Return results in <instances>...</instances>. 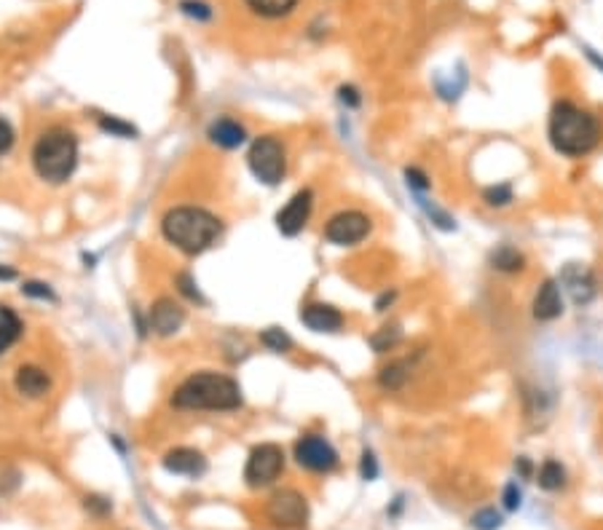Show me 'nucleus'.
Here are the masks:
<instances>
[{"instance_id":"1","label":"nucleus","mask_w":603,"mask_h":530,"mask_svg":"<svg viewBox=\"0 0 603 530\" xmlns=\"http://www.w3.org/2000/svg\"><path fill=\"white\" fill-rule=\"evenodd\" d=\"M548 137L556 153L569 156V158H582L599 147L603 137L601 121L577 107L574 102H556L548 123Z\"/></svg>"},{"instance_id":"2","label":"nucleus","mask_w":603,"mask_h":530,"mask_svg":"<svg viewBox=\"0 0 603 530\" xmlns=\"http://www.w3.org/2000/svg\"><path fill=\"white\" fill-rule=\"evenodd\" d=\"M172 408H177V410H236V408H242V389L228 375L196 373L174 389Z\"/></svg>"},{"instance_id":"3","label":"nucleus","mask_w":603,"mask_h":530,"mask_svg":"<svg viewBox=\"0 0 603 530\" xmlns=\"http://www.w3.org/2000/svg\"><path fill=\"white\" fill-rule=\"evenodd\" d=\"M223 225L220 220L199 206H177L169 209L161 220V233L169 244L183 249L185 255H199L215 244Z\"/></svg>"},{"instance_id":"4","label":"nucleus","mask_w":603,"mask_h":530,"mask_svg":"<svg viewBox=\"0 0 603 530\" xmlns=\"http://www.w3.org/2000/svg\"><path fill=\"white\" fill-rule=\"evenodd\" d=\"M78 164V139L67 129H48L32 147V166L46 182H64Z\"/></svg>"},{"instance_id":"5","label":"nucleus","mask_w":603,"mask_h":530,"mask_svg":"<svg viewBox=\"0 0 603 530\" xmlns=\"http://www.w3.org/2000/svg\"><path fill=\"white\" fill-rule=\"evenodd\" d=\"M247 164L263 185H276L287 172L285 145L276 137H258L247 153Z\"/></svg>"},{"instance_id":"6","label":"nucleus","mask_w":603,"mask_h":530,"mask_svg":"<svg viewBox=\"0 0 603 530\" xmlns=\"http://www.w3.org/2000/svg\"><path fill=\"white\" fill-rule=\"evenodd\" d=\"M285 472V450L274 442H263L252 448L247 467H244V483L250 488H268L279 475Z\"/></svg>"},{"instance_id":"7","label":"nucleus","mask_w":603,"mask_h":530,"mask_svg":"<svg viewBox=\"0 0 603 530\" xmlns=\"http://www.w3.org/2000/svg\"><path fill=\"white\" fill-rule=\"evenodd\" d=\"M370 228H373V223L368 215L349 209V212H338L330 217V223L325 225V239L335 247H354L362 239H368Z\"/></svg>"},{"instance_id":"8","label":"nucleus","mask_w":603,"mask_h":530,"mask_svg":"<svg viewBox=\"0 0 603 530\" xmlns=\"http://www.w3.org/2000/svg\"><path fill=\"white\" fill-rule=\"evenodd\" d=\"M295 461L309 469V472H317V475H327L338 467V453L335 448L325 440V437H317V434H306L295 442Z\"/></svg>"},{"instance_id":"9","label":"nucleus","mask_w":603,"mask_h":530,"mask_svg":"<svg viewBox=\"0 0 603 530\" xmlns=\"http://www.w3.org/2000/svg\"><path fill=\"white\" fill-rule=\"evenodd\" d=\"M268 517L279 528H303L309 520V501L298 491H276L268 499Z\"/></svg>"},{"instance_id":"10","label":"nucleus","mask_w":603,"mask_h":530,"mask_svg":"<svg viewBox=\"0 0 603 530\" xmlns=\"http://www.w3.org/2000/svg\"><path fill=\"white\" fill-rule=\"evenodd\" d=\"M311 209H314V193H311L309 188L298 190V193L285 204V209H279V215H276V228H279V233H282V236H298V233L306 228V223H309V217H311Z\"/></svg>"},{"instance_id":"11","label":"nucleus","mask_w":603,"mask_h":530,"mask_svg":"<svg viewBox=\"0 0 603 530\" xmlns=\"http://www.w3.org/2000/svg\"><path fill=\"white\" fill-rule=\"evenodd\" d=\"M531 314L537 322H556L564 314V295H561V284L556 279L542 282V287L534 295Z\"/></svg>"},{"instance_id":"12","label":"nucleus","mask_w":603,"mask_h":530,"mask_svg":"<svg viewBox=\"0 0 603 530\" xmlns=\"http://www.w3.org/2000/svg\"><path fill=\"white\" fill-rule=\"evenodd\" d=\"M185 322V311L172 298H161L150 306V330L158 335H174Z\"/></svg>"},{"instance_id":"13","label":"nucleus","mask_w":603,"mask_h":530,"mask_svg":"<svg viewBox=\"0 0 603 530\" xmlns=\"http://www.w3.org/2000/svg\"><path fill=\"white\" fill-rule=\"evenodd\" d=\"M164 469L180 477H201L207 472V458L193 448H174L164 456Z\"/></svg>"},{"instance_id":"14","label":"nucleus","mask_w":603,"mask_h":530,"mask_svg":"<svg viewBox=\"0 0 603 530\" xmlns=\"http://www.w3.org/2000/svg\"><path fill=\"white\" fill-rule=\"evenodd\" d=\"M301 322L314 332H338L344 327V314L327 303H309L301 311Z\"/></svg>"},{"instance_id":"15","label":"nucleus","mask_w":603,"mask_h":530,"mask_svg":"<svg viewBox=\"0 0 603 530\" xmlns=\"http://www.w3.org/2000/svg\"><path fill=\"white\" fill-rule=\"evenodd\" d=\"M16 389H19V394H24L30 400H38V397L48 394L51 378L35 365H24V367L16 370Z\"/></svg>"},{"instance_id":"16","label":"nucleus","mask_w":603,"mask_h":530,"mask_svg":"<svg viewBox=\"0 0 603 530\" xmlns=\"http://www.w3.org/2000/svg\"><path fill=\"white\" fill-rule=\"evenodd\" d=\"M209 139H212L215 145L225 147V150H234V147H239V145L247 139V131H244V126L236 123L234 118H220V121H215V123L209 126Z\"/></svg>"},{"instance_id":"17","label":"nucleus","mask_w":603,"mask_h":530,"mask_svg":"<svg viewBox=\"0 0 603 530\" xmlns=\"http://www.w3.org/2000/svg\"><path fill=\"white\" fill-rule=\"evenodd\" d=\"M491 265H494L497 271H502V273H521V271L526 268V257H523L515 247L502 244V247H497V249L491 252Z\"/></svg>"},{"instance_id":"18","label":"nucleus","mask_w":603,"mask_h":530,"mask_svg":"<svg viewBox=\"0 0 603 530\" xmlns=\"http://www.w3.org/2000/svg\"><path fill=\"white\" fill-rule=\"evenodd\" d=\"M21 335V322L19 316L8 308V306H0V354L5 349H11Z\"/></svg>"},{"instance_id":"19","label":"nucleus","mask_w":603,"mask_h":530,"mask_svg":"<svg viewBox=\"0 0 603 530\" xmlns=\"http://www.w3.org/2000/svg\"><path fill=\"white\" fill-rule=\"evenodd\" d=\"M537 483H539L542 491L556 493V491L566 488V469L558 461H545L542 469H539V475H537Z\"/></svg>"},{"instance_id":"20","label":"nucleus","mask_w":603,"mask_h":530,"mask_svg":"<svg viewBox=\"0 0 603 530\" xmlns=\"http://www.w3.org/2000/svg\"><path fill=\"white\" fill-rule=\"evenodd\" d=\"M408 375H411V365H408V362H392V365H386V367L378 373V383H381L384 389H389V391H397V389L405 386Z\"/></svg>"},{"instance_id":"21","label":"nucleus","mask_w":603,"mask_h":530,"mask_svg":"<svg viewBox=\"0 0 603 530\" xmlns=\"http://www.w3.org/2000/svg\"><path fill=\"white\" fill-rule=\"evenodd\" d=\"M255 13H260V16H266V19H279V16H287L295 5H298V0H244Z\"/></svg>"},{"instance_id":"22","label":"nucleus","mask_w":603,"mask_h":530,"mask_svg":"<svg viewBox=\"0 0 603 530\" xmlns=\"http://www.w3.org/2000/svg\"><path fill=\"white\" fill-rule=\"evenodd\" d=\"M260 343H263L266 349L276 351V354H285V351L293 349V338H290L285 330H279V327H268V330L260 335Z\"/></svg>"},{"instance_id":"23","label":"nucleus","mask_w":603,"mask_h":530,"mask_svg":"<svg viewBox=\"0 0 603 530\" xmlns=\"http://www.w3.org/2000/svg\"><path fill=\"white\" fill-rule=\"evenodd\" d=\"M99 129L113 134V137H134L137 134V129L132 123H126V121H121L115 115H102L99 118Z\"/></svg>"},{"instance_id":"24","label":"nucleus","mask_w":603,"mask_h":530,"mask_svg":"<svg viewBox=\"0 0 603 530\" xmlns=\"http://www.w3.org/2000/svg\"><path fill=\"white\" fill-rule=\"evenodd\" d=\"M483 198H486L488 206H507V204H513V188L507 182L491 185V188L483 190Z\"/></svg>"},{"instance_id":"25","label":"nucleus","mask_w":603,"mask_h":530,"mask_svg":"<svg viewBox=\"0 0 603 530\" xmlns=\"http://www.w3.org/2000/svg\"><path fill=\"white\" fill-rule=\"evenodd\" d=\"M470 526L475 530H499L502 528V515L497 509H480L478 515H472Z\"/></svg>"},{"instance_id":"26","label":"nucleus","mask_w":603,"mask_h":530,"mask_svg":"<svg viewBox=\"0 0 603 530\" xmlns=\"http://www.w3.org/2000/svg\"><path fill=\"white\" fill-rule=\"evenodd\" d=\"M397 341H400V330H397V327H384L378 335H373V338H370V343H373V349H376L378 354L389 351Z\"/></svg>"},{"instance_id":"27","label":"nucleus","mask_w":603,"mask_h":530,"mask_svg":"<svg viewBox=\"0 0 603 530\" xmlns=\"http://www.w3.org/2000/svg\"><path fill=\"white\" fill-rule=\"evenodd\" d=\"M180 11L185 13V16H193V19H209L212 16V8L207 5V3H199V0H183L180 3Z\"/></svg>"},{"instance_id":"28","label":"nucleus","mask_w":603,"mask_h":530,"mask_svg":"<svg viewBox=\"0 0 603 530\" xmlns=\"http://www.w3.org/2000/svg\"><path fill=\"white\" fill-rule=\"evenodd\" d=\"M521 499H523V493H521L518 483H510V485L505 488V493H502V501H505V509H507V512L521 509Z\"/></svg>"},{"instance_id":"29","label":"nucleus","mask_w":603,"mask_h":530,"mask_svg":"<svg viewBox=\"0 0 603 530\" xmlns=\"http://www.w3.org/2000/svg\"><path fill=\"white\" fill-rule=\"evenodd\" d=\"M360 475H362V480H376L378 477V464H376V456L370 453V450H365L362 453V461H360Z\"/></svg>"},{"instance_id":"30","label":"nucleus","mask_w":603,"mask_h":530,"mask_svg":"<svg viewBox=\"0 0 603 530\" xmlns=\"http://www.w3.org/2000/svg\"><path fill=\"white\" fill-rule=\"evenodd\" d=\"M177 287H180V292H183L188 300L204 303V298L199 295V290H196V284H193V279H191L188 273H180V276H177Z\"/></svg>"},{"instance_id":"31","label":"nucleus","mask_w":603,"mask_h":530,"mask_svg":"<svg viewBox=\"0 0 603 530\" xmlns=\"http://www.w3.org/2000/svg\"><path fill=\"white\" fill-rule=\"evenodd\" d=\"M21 292L27 298H40V300H54V292L48 290V284H40V282H27L21 287Z\"/></svg>"},{"instance_id":"32","label":"nucleus","mask_w":603,"mask_h":530,"mask_svg":"<svg viewBox=\"0 0 603 530\" xmlns=\"http://www.w3.org/2000/svg\"><path fill=\"white\" fill-rule=\"evenodd\" d=\"M338 99H341L346 107H360V102H362V97H360V91H357L354 86H341V88H338Z\"/></svg>"},{"instance_id":"33","label":"nucleus","mask_w":603,"mask_h":530,"mask_svg":"<svg viewBox=\"0 0 603 530\" xmlns=\"http://www.w3.org/2000/svg\"><path fill=\"white\" fill-rule=\"evenodd\" d=\"M11 145H13V129H11V123H8V121H3V118H0V156H3V153H8V150H11Z\"/></svg>"},{"instance_id":"34","label":"nucleus","mask_w":603,"mask_h":530,"mask_svg":"<svg viewBox=\"0 0 603 530\" xmlns=\"http://www.w3.org/2000/svg\"><path fill=\"white\" fill-rule=\"evenodd\" d=\"M86 509H91L94 515H107L113 507H110V501H105V499H99V496H89V499H86Z\"/></svg>"},{"instance_id":"35","label":"nucleus","mask_w":603,"mask_h":530,"mask_svg":"<svg viewBox=\"0 0 603 530\" xmlns=\"http://www.w3.org/2000/svg\"><path fill=\"white\" fill-rule=\"evenodd\" d=\"M405 177H408V185H411V188H419V190H427V188H429L427 177H424L419 169H408V172H405Z\"/></svg>"},{"instance_id":"36","label":"nucleus","mask_w":603,"mask_h":530,"mask_svg":"<svg viewBox=\"0 0 603 530\" xmlns=\"http://www.w3.org/2000/svg\"><path fill=\"white\" fill-rule=\"evenodd\" d=\"M515 469L523 475V477H531V464L526 461V458H518V464H515Z\"/></svg>"},{"instance_id":"37","label":"nucleus","mask_w":603,"mask_h":530,"mask_svg":"<svg viewBox=\"0 0 603 530\" xmlns=\"http://www.w3.org/2000/svg\"><path fill=\"white\" fill-rule=\"evenodd\" d=\"M0 279H13V271L11 268H0Z\"/></svg>"}]
</instances>
